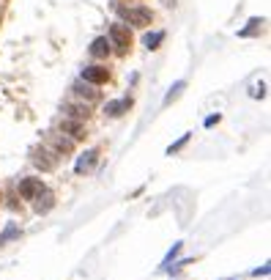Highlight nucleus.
<instances>
[{
  "label": "nucleus",
  "instance_id": "1a4fd4ad",
  "mask_svg": "<svg viewBox=\"0 0 271 280\" xmlns=\"http://www.w3.org/2000/svg\"><path fill=\"white\" fill-rule=\"evenodd\" d=\"M63 113H66V118L88 124V118H91V105H85V102H66V105H63Z\"/></svg>",
  "mask_w": 271,
  "mask_h": 280
},
{
  "label": "nucleus",
  "instance_id": "f8f14e48",
  "mask_svg": "<svg viewBox=\"0 0 271 280\" xmlns=\"http://www.w3.org/2000/svg\"><path fill=\"white\" fill-rule=\"evenodd\" d=\"M99 162V148H91V151H85V154H79V159H77V165H74V173L77 176H82V173H88L93 165Z\"/></svg>",
  "mask_w": 271,
  "mask_h": 280
},
{
  "label": "nucleus",
  "instance_id": "2eb2a0df",
  "mask_svg": "<svg viewBox=\"0 0 271 280\" xmlns=\"http://www.w3.org/2000/svg\"><path fill=\"white\" fill-rule=\"evenodd\" d=\"M184 88H186V83H184V80H178V83H175V85L170 88V94H167V97H164V105H170V102H175V99H178Z\"/></svg>",
  "mask_w": 271,
  "mask_h": 280
},
{
  "label": "nucleus",
  "instance_id": "7ed1b4c3",
  "mask_svg": "<svg viewBox=\"0 0 271 280\" xmlns=\"http://www.w3.org/2000/svg\"><path fill=\"white\" fill-rule=\"evenodd\" d=\"M44 190H47V184L41 179H36V176H25V179H19V184H17V195L22 201H36Z\"/></svg>",
  "mask_w": 271,
  "mask_h": 280
},
{
  "label": "nucleus",
  "instance_id": "ddd939ff",
  "mask_svg": "<svg viewBox=\"0 0 271 280\" xmlns=\"http://www.w3.org/2000/svg\"><path fill=\"white\" fill-rule=\"evenodd\" d=\"M88 52H91L93 58H99V61L110 58V52H113V47H110V39H107V36L93 39V42H91V50H88Z\"/></svg>",
  "mask_w": 271,
  "mask_h": 280
},
{
  "label": "nucleus",
  "instance_id": "0eeeda50",
  "mask_svg": "<svg viewBox=\"0 0 271 280\" xmlns=\"http://www.w3.org/2000/svg\"><path fill=\"white\" fill-rule=\"evenodd\" d=\"M47 148H50L58 159H66V157L74 154V140H69L66 135H50V138H47Z\"/></svg>",
  "mask_w": 271,
  "mask_h": 280
},
{
  "label": "nucleus",
  "instance_id": "20e7f679",
  "mask_svg": "<svg viewBox=\"0 0 271 280\" xmlns=\"http://www.w3.org/2000/svg\"><path fill=\"white\" fill-rule=\"evenodd\" d=\"M79 80H82V83H88V85H93V88H99V85H107L110 80H113V71H110L107 66H99V63H93V66H85V69H82Z\"/></svg>",
  "mask_w": 271,
  "mask_h": 280
},
{
  "label": "nucleus",
  "instance_id": "f257e3e1",
  "mask_svg": "<svg viewBox=\"0 0 271 280\" xmlns=\"http://www.w3.org/2000/svg\"><path fill=\"white\" fill-rule=\"evenodd\" d=\"M115 9L123 14V20L129 22V25L134 28H148L151 22H154V11L145 9V6H134V9H123V6H118L115 3Z\"/></svg>",
  "mask_w": 271,
  "mask_h": 280
},
{
  "label": "nucleus",
  "instance_id": "a211bd4d",
  "mask_svg": "<svg viewBox=\"0 0 271 280\" xmlns=\"http://www.w3.org/2000/svg\"><path fill=\"white\" fill-rule=\"evenodd\" d=\"M222 121V116L217 113V116H211V118H205V126H214V124H219Z\"/></svg>",
  "mask_w": 271,
  "mask_h": 280
},
{
  "label": "nucleus",
  "instance_id": "4468645a",
  "mask_svg": "<svg viewBox=\"0 0 271 280\" xmlns=\"http://www.w3.org/2000/svg\"><path fill=\"white\" fill-rule=\"evenodd\" d=\"M164 42V33L162 30H156V33H145L142 36V44L148 47V50H159V44Z\"/></svg>",
  "mask_w": 271,
  "mask_h": 280
},
{
  "label": "nucleus",
  "instance_id": "f3484780",
  "mask_svg": "<svg viewBox=\"0 0 271 280\" xmlns=\"http://www.w3.org/2000/svg\"><path fill=\"white\" fill-rule=\"evenodd\" d=\"M189 140H192V132H186V135H184V138H181L178 143H173V146H170V148H167V154H178V151H181V148H184V146H186V143H189Z\"/></svg>",
  "mask_w": 271,
  "mask_h": 280
},
{
  "label": "nucleus",
  "instance_id": "6ab92c4d",
  "mask_svg": "<svg viewBox=\"0 0 271 280\" xmlns=\"http://www.w3.org/2000/svg\"><path fill=\"white\" fill-rule=\"evenodd\" d=\"M162 6H175V0H159Z\"/></svg>",
  "mask_w": 271,
  "mask_h": 280
},
{
  "label": "nucleus",
  "instance_id": "9b49d317",
  "mask_svg": "<svg viewBox=\"0 0 271 280\" xmlns=\"http://www.w3.org/2000/svg\"><path fill=\"white\" fill-rule=\"evenodd\" d=\"M55 203H58V198H55V193H50V190H44L41 195L33 201V212L36 214H50L55 209Z\"/></svg>",
  "mask_w": 271,
  "mask_h": 280
},
{
  "label": "nucleus",
  "instance_id": "423d86ee",
  "mask_svg": "<svg viewBox=\"0 0 271 280\" xmlns=\"http://www.w3.org/2000/svg\"><path fill=\"white\" fill-rule=\"evenodd\" d=\"M58 129L66 135L69 140H74V143H77V140H85L88 135H91V132H88V124L74 121V118H60V121H58Z\"/></svg>",
  "mask_w": 271,
  "mask_h": 280
},
{
  "label": "nucleus",
  "instance_id": "9d476101",
  "mask_svg": "<svg viewBox=\"0 0 271 280\" xmlns=\"http://www.w3.org/2000/svg\"><path fill=\"white\" fill-rule=\"evenodd\" d=\"M71 91L79 97V102H85V105H93V102H99L101 97H99V91L93 85H88V83H82V80H77L74 85H71Z\"/></svg>",
  "mask_w": 271,
  "mask_h": 280
},
{
  "label": "nucleus",
  "instance_id": "aec40b11",
  "mask_svg": "<svg viewBox=\"0 0 271 280\" xmlns=\"http://www.w3.org/2000/svg\"><path fill=\"white\" fill-rule=\"evenodd\" d=\"M6 201V198H3V190H0V203H3Z\"/></svg>",
  "mask_w": 271,
  "mask_h": 280
},
{
  "label": "nucleus",
  "instance_id": "6e6552de",
  "mask_svg": "<svg viewBox=\"0 0 271 280\" xmlns=\"http://www.w3.org/2000/svg\"><path fill=\"white\" fill-rule=\"evenodd\" d=\"M132 110V97H123V99H110L105 102V107H101V113L107 118H121L123 113H129Z\"/></svg>",
  "mask_w": 271,
  "mask_h": 280
},
{
  "label": "nucleus",
  "instance_id": "f03ea898",
  "mask_svg": "<svg viewBox=\"0 0 271 280\" xmlns=\"http://www.w3.org/2000/svg\"><path fill=\"white\" fill-rule=\"evenodd\" d=\"M110 47H115L118 55H126L132 50V33L129 28L121 25V22H113L110 25Z\"/></svg>",
  "mask_w": 271,
  "mask_h": 280
},
{
  "label": "nucleus",
  "instance_id": "39448f33",
  "mask_svg": "<svg viewBox=\"0 0 271 280\" xmlns=\"http://www.w3.org/2000/svg\"><path fill=\"white\" fill-rule=\"evenodd\" d=\"M30 162H33V165H36L41 173H52L55 167H58V162H60V159L55 157V154H52V151L47 148V146H41V148H33V151H30Z\"/></svg>",
  "mask_w": 271,
  "mask_h": 280
},
{
  "label": "nucleus",
  "instance_id": "dca6fc26",
  "mask_svg": "<svg viewBox=\"0 0 271 280\" xmlns=\"http://www.w3.org/2000/svg\"><path fill=\"white\" fill-rule=\"evenodd\" d=\"M19 234H22V231H19V226H14V222H11V226L6 228L3 234H0V245H6V242H11V239H17Z\"/></svg>",
  "mask_w": 271,
  "mask_h": 280
}]
</instances>
